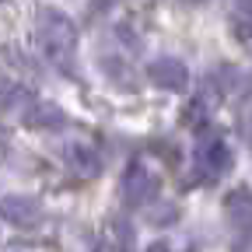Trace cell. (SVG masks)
<instances>
[{"instance_id":"cell-2","label":"cell","mask_w":252,"mask_h":252,"mask_svg":"<svg viewBox=\"0 0 252 252\" xmlns=\"http://www.w3.org/2000/svg\"><path fill=\"white\" fill-rule=\"evenodd\" d=\"M0 217L11 220L14 228H35L42 220V203L35 196H4L0 200Z\"/></svg>"},{"instance_id":"cell-9","label":"cell","mask_w":252,"mask_h":252,"mask_svg":"<svg viewBox=\"0 0 252 252\" xmlns=\"http://www.w3.org/2000/svg\"><path fill=\"white\" fill-rule=\"evenodd\" d=\"M116 235H119V242H123V249H130V224H126V220H116Z\"/></svg>"},{"instance_id":"cell-6","label":"cell","mask_w":252,"mask_h":252,"mask_svg":"<svg viewBox=\"0 0 252 252\" xmlns=\"http://www.w3.org/2000/svg\"><path fill=\"white\" fill-rule=\"evenodd\" d=\"M25 123L32 130H53V126H63V112L53 109V105H39V109H32L25 116Z\"/></svg>"},{"instance_id":"cell-1","label":"cell","mask_w":252,"mask_h":252,"mask_svg":"<svg viewBox=\"0 0 252 252\" xmlns=\"http://www.w3.org/2000/svg\"><path fill=\"white\" fill-rule=\"evenodd\" d=\"M39 42H42V49L56 63H67L74 56V46H77V28L60 11H42V18H39Z\"/></svg>"},{"instance_id":"cell-8","label":"cell","mask_w":252,"mask_h":252,"mask_svg":"<svg viewBox=\"0 0 252 252\" xmlns=\"http://www.w3.org/2000/svg\"><path fill=\"white\" fill-rule=\"evenodd\" d=\"M18 98H21V91H18L11 81H0V109L11 105V102H18Z\"/></svg>"},{"instance_id":"cell-7","label":"cell","mask_w":252,"mask_h":252,"mask_svg":"<svg viewBox=\"0 0 252 252\" xmlns=\"http://www.w3.org/2000/svg\"><path fill=\"white\" fill-rule=\"evenodd\" d=\"M105 74L119 84V88H126V91H133L137 88V77H133V70L126 67L123 60H105Z\"/></svg>"},{"instance_id":"cell-10","label":"cell","mask_w":252,"mask_h":252,"mask_svg":"<svg viewBox=\"0 0 252 252\" xmlns=\"http://www.w3.org/2000/svg\"><path fill=\"white\" fill-rule=\"evenodd\" d=\"M147 252H168V245H165V242H158V245H151Z\"/></svg>"},{"instance_id":"cell-4","label":"cell","mask_w":252,"mask_h":252,"mask_svg":"<svg viewBox=\"0 0 252 252\" xmlns=\"http://www.w3.org/2000/svg\"><path fill=\"white\" fill-rule=\"evenodd\" d=\"M151 81L158 88H168V91H182L189 84V74L186 67L175 60V56H161V60H154L151 63Z\"/></svg>"},{"instance_id":"cell-11","label":"cell","mask_w":252,"mask_h":252,"mask_svg":"<svg viewBox=\"0 0 252 252\" xmlns=\"http://www.w3.org/2000/svg\"><path fill=\"white\" fill-rule=\"evenodd\" d=\"M249 140H252V126H249Z\"/></svg>"},{"instance_id":"cell-3","label":"cell","mask_w":252,"mask_h":252,"mask_svg":"<svg viewBox=\"0 0 252 252\" xmlns=\"http://www.w3.org/2000/svg\"><path fill=\"white\" fill-rule=\"evenodd\" d=\"M158 196V175H151L147 168H130L123 179V200L126 203H147Z\"/></svg>"},{"instance_id":"cell-5","label":"cell","mask_w":252,"mask_h":252,"mask_svg":"<svg viewBox=\"0 0 252 252\" xmlns=\"http://www.w3.org/2000/svg\"><path fill=\"white\" fill-rule=\"evenodd\" d=\"M224 214H228V220L235 228H252V193L245 186H238V189H231V193L224 196Z\"/></svg>"}]
</instances>
